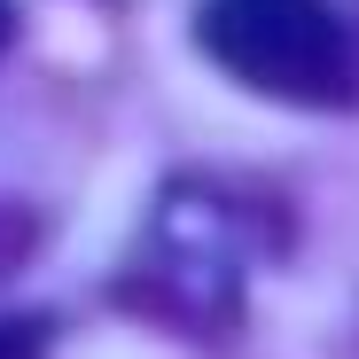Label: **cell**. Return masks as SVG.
<instances>
[{"label": "cell", "mask_w": 359, "mask_h": 359, "mask_svg": "<svg viewBox=\"0 0 359 359\" xmlns=\"http://www.w3.org/2000/svg\"><path fill=\"white\" fill-rule=\"evenodd\" d=\"M196 39L250 94H273L297 109L359 102V47L328 0H203Z\"/></svg>", "instance_id": "obj_1"}, {"label": "cell", "mask_w": 359, "mask_h": 359, "mask_svg": "<svg viewBox=\"0 0 359 359\" xmlns=\"http://www.w3.org/2000/svg\"><path fill=\"white\" fill-rule=\"evenodd\" d=\"M0 359H47V320H0Z\"/></svg>", "instance_id": "obj_2"}, {"label": "cell", "mask_w": 359, "mask_h": 359, "mask_svg": "<svg viewBox=\"0 0 359 359\" xmlns=\"http://www.w3.org/2000/svg\"><path fill=\"white\" fill-rule=\"evenodd\" d=\"M8 32H16V8H8V0H0V39H8Z\"/></svg>", "instance_id": "obj_3"}]
</instances>
